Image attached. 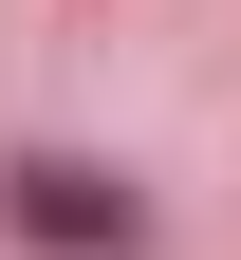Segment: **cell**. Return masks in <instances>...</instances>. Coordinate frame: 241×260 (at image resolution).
<instances>
[{
    "instance_id": "obj_1",
    "label": "cell",
    "mask_w": 241,
    "mask_h": 260,
    "mask_svg": "<svg viewBox=\"0 0 241 260\" xmlns=\"http://www.w3.org/2000/svg\"><path fill=\"white\" fill-rule=\"evenodd\" d=\"M0 223H19L38 260H130V242H149V205H130V186L93 168V149H38V168L0 186Z\"/></svg>"
}]
</instances>
